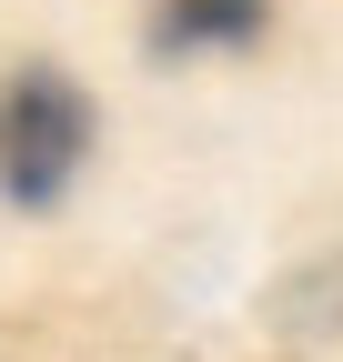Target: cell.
<instances>
[{"instance_id": "6da1fadb", "label": "cell", "mask_w": 343, "mask_h": 362, "mask_svg": "<svg viewBox=\"0 0 343 362\" xmlns=\"http://www.w3.org/2000/svg\"><path fill=\"white\" fill-rule=\"evenodd\" d=\"M81 151H91V90L71 71H11L0 81V192L21 211H51L71 192Z\"/></svg>"}, {"instance_id": "7a4b0ae2", "label": "cell", "mask_w": 343, "mask_h": 362, "mask_svg": "<svg viewBox=\"0 0 343 362\" xmlns=\"http://www.w3.org/2000/svg\"><path fill=\"white\" fill-rule=\"evenodd\" d=\"M273 0H152V40L162 51H242L263 40Z\"/></svg>"}]
</instances>
